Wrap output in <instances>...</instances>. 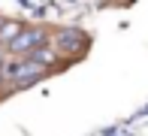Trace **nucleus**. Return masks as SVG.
Wrapping results in <instances>:
<instances>
[{
    "label": "nucleus",
    "instance_id": "nucleus-2",
    "mask_svg": "<svg viewBox=\"0 0 148 136\" xmlns=\"http://www.w3.org/2000/svg\"><path fill=\"white\" fill-rule=\"evenodd\" d=\"M45 73L49 70H42V67H39L36 60H30V58H15V60H9V67H6V79H9L15 88H27L33 82H39Z\"/></svg>",
    "mask_w": 148,
    "mask_h": 136
},
{
    "label": "nucleus",
    "instance_id": "nucleus-6",
    "mask_svg": "<svg viewBox=\"0 0 148 136\" xmlns=\"http://www.w3.org/2000/svg\"><path fill=\"white\" fill-rule=\"evenodd\" d=\"M6 67H9V60H3V58H0V85L6 82Z\"/></svg>",
    "mask_w": 148,
    "mask_h": 136
},
{
    "label": "nucleus",
    "instance_id": "nucleus-1",
    "mask_svg": "<svg viewBox=\"0 0 148 136\" xmlns=\"http://www.w3.org/2000/svg\"><path fill=\"white\" fill-rule=\"evenodd\" d=\"M42 45H51V30L42 27V24H27L6 52H9L12 58H30V54L39 52Z\"/></svg>",
    "mask_w": 148,
    "mask_h": 136
},
{
    "label": "nucleus",
    "instance_id": "nucleus-3",
    "mask_svg": "<svg viewBox=\"0 0 148 136\" xmlns=\"http://www.w3.org/2000/svg\"><path fill=\"white\" fill-rule=\"evenodd\" d=\"M85 45H88V39L76 27H58V30H51V49L58 52V58H73Z\"/></svg>",
    "mask_w": 148,
    "mask_h": 136
},
{
    "label": "nucleus",
    "instance_id": "nucleus-5",
    "mask_svg": "<svg viewBox=\"0 0 148 136\" xmlns=\"http://www.w3.org/2000/svg\"><path fill=\"white\" fill-rule=\"evenodd\" d=\"M30 60H36L42 70H49V67H55V64H58V52L51 49V45H42L39 52H33V54H30Z\"/></svg>",
    "mask_w": 148,
    "mask_h": 136
},
{
    "label": "nucleus",
    "instance_id": "nucleus-4",
    "mask_svg": "<svg viewBox=\"0 0 148 136\" xmlns=\"http://www.w3.org/2000/svg\"><path fill=\"white\" fill-rule=\"evenodd\" d=\"M24 27L27 24H21L18 18H0V49H9Z\"/></svg>",
    "mask_w": 148,
    "mask_h": 136
}]
</instances>
